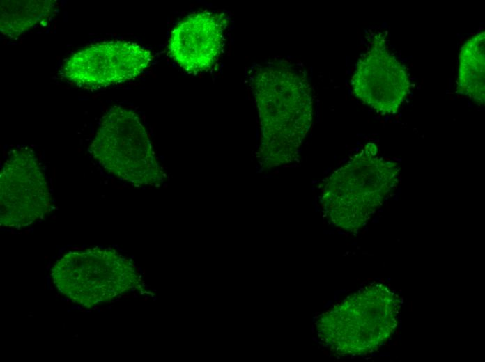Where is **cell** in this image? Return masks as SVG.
<instances>
[{
  "mask_svg": "<svg viewBox=\"0 0 485 362\" xmlns=\"http://www.w3.org/2000/svg\"><path fill=\"white\" fill-rule=\"evenodd\" d=\"M377 152L374 144L367 143L325 181L323 208L337 227L359 230L397 187L399 166Z\"/></svg>",
  "mask_w": 485,
  "mask_h": 362,
  "instance_id": "7a4b0ae2",
  "label": "cell"
},
{
  "mask_svg": "<svg viewBox=\"0 0 485 362\" xmlns=\"http://www.w3.org/2000/svg\"><path fill=\"white\" fill-rule=\"evenodd\" d=\"M227 22L222 12L200 11L187 16L171 31L170 56L187 72L208 70L222 52Z\"/></svg>",
  "mask_w": 485,
  "mask_h": 362,
  "instance_id": "52a82bcc",
  "label": "cell"
},
{
  "mask_svg": "<svg viewBox=\"0 0 485 362\" xmlns=\"http://www.w3.org/2000/svg\"><path fill=\"white\" fill-rule=\"evenodd\" d=\"M485 33L468 39L459 54L457 91L479 104L485 100Z\"/></svg>",
  "mask_w": 485,
  "mask_h": 362,
  "instance_id": "ba28073f",
  "label": "cell"
},
{
  "mask_svg": "<svg viewBox=\"0 0 485 362\" xmlns=\"http://www.w3.org/2000/svg\"><path fill=\"white\" fill-rule=\"evenodd\" d=\"M251 88L260 120V159L268 166L292 162L311 125V93L305 72L277 60L255 68Z\"/></svg>",
  "mask_w": 485,
  "mask_h": 362,
  "instance_id": "6da1fadb",
  "label": "cell"
},
{
  "mask_svg": "<svg viewBox=\"0 0 485 362\" xmlns=\"http://www.w3.org/2000/svg\"><path fill=\"white\" fill-rule=\"evenodd\" d=\"M89 150L110 173L136 184L161 179L148 134L133 111L116 106L102 118Z\"/></svg>",
  "mask_w": 485,
  "mask_h": 362,
  "instance_id": "277c9868",
  "label": "cell"
},
{
  "mask_svg": "<svg viewBox=\"0 0 485 362\" xmlns=\"http://www.w3.org/2000/svg\"><path fill=\"white\" fill-rule=\"evenodd\" d=\"M400 301L386 286L369 285L334 305L317 322L319 338L343 356L364 355L385 343L397 325Z\"/></svg>",
  "mask_w": 485,
  "mask_h": 362,
  "instance_id": "3957f363",
  "label": "cell"
},
{
  "mask_svg": "<svg viewBox=\"0 0 485 362\" xmlns=\"http://www.w3.org/2000/svg\"><path fill=\"white\" fill-rule=\"evenodd\" d=\"M152 53L131 42L111 40L87 46L70 56L63 76L80 87L97 88L139 76L151 64Z\"/></svg>",
  "mask_w": 485,
  "mask_h": 362,
  "instance_id": "5b68a950",
  "label": "cell"
},
{
  "mask_svg": "<svg viewBox=\"0 0 485 362\" xmlns=\"http://www.w3.org/2000/svg\"><path fill=\"white\" fill-rule=\"evenodd\" d=\"M55 8L52 0L1 1V32L12 38L21 36L49 19Z\"/></svg>",
  "mask_w": 485,
  "mask_h": 362,
  "instance_id": "9c48e42d",
  "label": "cell"
},
{
  "mask_svg": "<svg viewBox=\"0 0 485 362\" xmlns=\"http://www.w3.org/2000/svg\"><path fill=\"white\" fill-rule=\"evenodd\" d=\"M351 87L359 100L380 114L395 113L401 107L409 93L408 73L383 34L372 38L356 63Z\"/></svg>",
  "mask_w": 485,
  "mask_h": 362,
  "instance_id": "8992f818",
  "label": "cell"
}]
</instances>
